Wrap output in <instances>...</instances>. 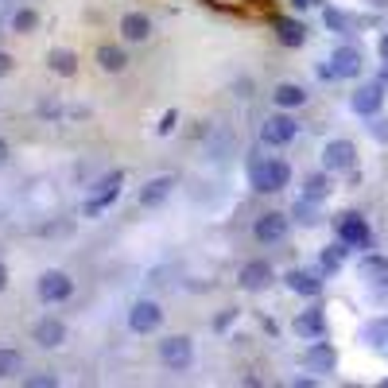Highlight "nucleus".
Returning a JSON list of instances; mask_svg holds the SVG:
<instances>
[{"label":"nucleus","instance_id":"32","mask_svg":"<svg viewBox=\"0 0 388 388\" xmlns=\"http://www.w3.org/2000/svg\"><path fill=\"white\" fill-rule=\"evenodd\" d=\"M8 70H12V58L4 55V51H0V74H8Z\"/></svg>","mask_w":388,"mask_h":388},{"label":"nucleus","instance_id":"30","mask_svg":"<svg viewBox=\"0 0 388 388\" xmlns=\"http://www.w3.org/2000/svg\"><path fill=\"white\" fill-rule=\"evenodd\" d=\"M373 136H377V140H388V121H377V125H373Z\"/></svg>","mask_w":388,"mask_h":388},{"label":"nucleus","instance_id":"24","mask_svg":"<svg viewBox=\"0 0 388 388\" xmlns=\"http://www.w3.org/2000/svg\"><path fill=\"white\" fill-rule=\"evenodd\" d=\"M51 70H55V74H62V78H70L78 70V58L70 55V51H55V55H51Z\"/></svg>","mask_w":388,"mask_h":388},{"label":"nucleus","instance_id":"11","mask_svg":"<svg viewBox=\"0 0 388 388\" xmlns=\"http://www.w3.org/2000/svg\"><path fill=\"white\" fill-rule=\"evenodd\" d=\"M252 233H256V241L276 245V241H283V237H288V218H283V213H264V218H256Z\"/></svg>","mask_w":388,"mask_h":388},{"label":"nucleus","instance_id":"8","mask_svg":"<svg viewBox=\"0 0 388 388\" xmlns=\"http://www.w3.org/2000/svg\"><path fill=\"white\" fill-rule=\"evenodd\" d=\"M121 183H125V175H121V171H113L109 179H101V183H97L94 198L86 202V213H89V218H97V213L105 210V206L116 202V194H121Z\"/></svg>","mask_w":388,"mask_h":388},{"label":"nucleus","instance_id":"5","mask_svg":"<svg viewBox=\"0 0 388 388\" xmlns=\"http://www.w3.org/2000/svg\"><path fill=\"white\" fill-rule=\"evenodd\" d=\"M70 291H74V280H70L67 272L51 268V272H43V276H39V295H43L47 303H62V299H70Z\"/></svg>","mask_w":388,"mask_h":388},{"label":"nucleus","instance_id":"33","mask_svg":"<svg viewBox=\"0 0 388 388\" xmlns=\"http://www.w3.org/2000/svg\"><path fill=\"white\" fill-rule=\"evenodd\" d=\"M4 283H8V268L0 264V291H4Z\"/></svg>","mask_w":388,"mask_h":388},{"label":"nucleus","instance_id":"17","mask_svg":"<svg viewBox=\"0 0 388 388\" xmlns=\"http://www.w3.org/2000/svg\"><path fill=\"white\" fill-rule=\"evenodd\" d=\"M35 342L39 346H62V342H67V326L58 319H39L35 322Z\"/></svg>","mask_w":388,"mask_h":388},{"label":"nucleus","instance_id":"19","mask_svg":"<svg viewBox=\"0 0 388 388\" xmlns=\"http://www.w3.org/2000/svg\"><path fill=\"white\" fill-rule=\"evenodd\" d=\"M276 105L280 109H299L303 101H307V94H303V86H295V82H283V86H276Z\"/></svg>","mask_w":388,"mask_h":388},{"label":"nucleus","instance_id":"12","mask_svg":"<svg viewBox=\"0 0 388 388\" xmlns=\"http://www.w3.org/2000/svg\"><path fill=\"white\" fill-rule=\"evenodd\" d=\"M307 369L310 373H334V365H338V353H334V346H326V342H310V349H307Z\"/></svg>","mask_w":388,"mask_h":388},{"label":"nucleus","instance_id":"27","mask_svg":"<svg viewBox=\"0 0 388 388\" xmlns=\"http://www.w3.org/2000/svg\"><path fill=\"white\" fill-rule=\"evenodd\" d=\"M303 194H307V198H315V202H322V198L330 194V183L322 179V175H315V179H307V191H303Z\"/></svg>","mask_w":388,"mask_h":388},{"label":"nucleus","instance_id":"7","mask_svg":"<svg viewBox=\"0 0 388 388\" xmlns=\"http://www.w3.org/2000/svg\"><path fill=\"white\" fill-rule=\"evenodd\" d=\"M361 70V51L358 47H338L330 55V67H322V78H353Z\"/></svg>","mask_w":388,"mask_h":388},{"label":"nucleus","instance_id":"1","mask_svg":"<svg viewBox=\"0 0 388 388\" xmlns=\"http://www.w3.org/2000/svg\"><path fill=\"white\" fill-rule=\"evenodd\" d=\"M291 183V167L283 164V159H264V164L252 167V186L264 194H276L283 191V186Z\"/></svg>","mask_w":388,"mask_h":388},{"label":"nucleus","instance_id":"21","mask_svg":"<svg viewBox=\"0 0 388 388\" xmlns=\"http://www.w3.org/2000/svg\"><path fill=\"white\" fill-rule=\"evenodd\" d=\"M358 268H361V276L373 280V283H385L388 280V261H385V256H365Z\"/></svg>","mask_w":388,"mask_h":388},{"label":"nucleus","instance_id":"31","mask_svg":"<svg viewBox=\"0 0 388 388\" xmlns=\"http://www.w3.org/2000/svg\"><path fill=\"white\" fill-rule=\"evenodd\" d=\"M28 385H35V388H43V385H55V377H51V373H47V377H28Z\"/></svg>","mask_w":388,"mask_h":388},{"label":"nucleus","instance_id":"25","mask_svg":"<svg viewBox=\"0 0 388 388\" xmlns=\"http://www.w3.org/2000/svg\"><path fill=\"white\" fill-rule=\"evenodd\" d=\"M349 245L342 241V245H330L326 252H322V272H334V268H342V252H346Z\"/></svg>","mask_w":388,"mask_h":388},{"label":"nucleus","instance_id":"6","mask_svg":"<svg viewBox=\"0 0 388 388\" xmlns=\"http://www.w3.org/2000/svg\"><path fill=\"white\" fill-rule=\"evenodd\" d=\"M159 322H164V310H159V303H152V299H140L132 310H128V326H132L136 334H152V330H159Z\"/></svg>","mask_w":388,"mask_h":388},{"label":"nucleus","instance_id":"29","mask_svg":"<svg viewBox=\"0 0 388 388\" xmlns=\"http://www.w3.org/2000/svg\"><path fill=\"white\" fill-rule=\"evenodd\" d=\"M326 24L330 28H338V31H346V16H342V12H326Z\"/></svg>","mask_w":388,"mask_h":388},{"label":"nucleus","instance_id":"34","mask_svg":"<svg viewBox=\"0 0 388 388\" xmlns=\"http://www.w3.org/2000/svg\"><path fill=\"white\" fill-rule=\"evenodd\" d=\"M4 159H8V144H4V140H0V164H4Z\"/></svg>","mask_w":388,"mask_h":388},{"label":"nucleus","instance_id":"35","mask_svg":"<svg viewBox=\"0 0 388 388\" xmlns=\"http://www.w3.org/2000/svg\"><path fill=\"white\" fill-rule=\"evenodd\" d=\"M380 55H385V62H388V35L380 39Z\"/></svg>","mask_w":388,"mask_h":388},{"label":"nucleus","instance_id":"10","mask_svg":"<svg viewBox=\"0 0 388 388\" xmlns=\"http://www.w3.org/2000/svg\"><path fill=\"white\" fill-rule=\"evenodd\" d=\"M291 330H295L303 342H319V338H326V315H322V310H303V315H295Z\"/></svg>","mask_w":388,"mask_h":388},{"label":"nucleus","instance_id":"4","mask_svg":"<svg viewBox=\"0 0 388 388\" xmlns=\"http://www.w3.org/2000/svg\"><path fill=\"white\" fill-rule=\"evenodd\" d=\"M338 237L349 245V249H369V245H373V233H369V225H365L361 213H342Z\"/></svg>","mask_w":388,"mask_h":388},{"label":"nucleus","instance_id":"13","mask_svg":"<svg viewBox=\"0 0 388 388\" xmlns=\"http://www.w3.org/2000/svg\"><path fill=\"white\" fill-rule=\"evenodd\" d=\"M380 101H385V86H380V82H369V86H361L358 94H353V113L373 116L380 109Z\"/></svg>","mask_w":388,"mask_h":388},{"label":"nucleus","instance_id":"9","mask_svg":"<svg viewBox=\"0 0 388 388\" xmlns=\"http://www.w3.org/2000/svg\"><path fill=\"white\" fill-rule=\"evenodd\" d=\"M353 159H358V148L349 144V140H330V144L322 148V167H326V171H349Z\"/></svg>","mask_w":388,"mask_h":388},{"label":"nucleus","instance_id":"22","mask_svg":"<svg viewBox=\"0 0 388 388\" xmlns=\"http://www.w3.org/2000/svg\"><path fill=\"white\" fill-rule=\"evenodd\" d=\"M19 365H24V358H19L16 349H4L0 346V380H8L19 373Z\"/></svg>","mask_w":388,"mask_h":388},{"label":"nucleus","instance_id":"2","mask_svg":"<svg viewBox=\"0 0 388 388\" xmlns=\"http://www.w3.org/2000/svg\"><path fill=\"white\" fill-rule=\"evenodd\" d=\"M159 361H164L167 369H175V373L191 369V361H194V342L183 338V334H175V338H164V342H159Z\"/></svg>","mask_w":388,"mask_h":388},{"label":"nucleus","instance_id":"18","mask_svg":"<svg viewBox=\"0 0 388 388\" xmlns=\"http://www.w3.org/2000/svg\"><path fill=\"white\" fill-rule=\"evenodd\" d=\"M171 186H175V179L171 175H159V179H152V183L140 191V206H159L171 194Z\"/></svg>","mask_w":388,"mask_h":388},{"label":"nucleus","instance_id":"23","mask_svg":"<svg viewBox=\"0 0 388 388\" xmlns=\"http://www.w3.org/2000/svg\"><path fill=\"white\" fill-rule=\"evenodd\" d=\"M97 62H101L105 70H125L128 58H125V51H121V47H101V51H97Z\"/></svg>","mask_w":388,"mask_h":388},{"label":"nucleus","instance_id":"36","mask_svg":"<svg viewBox=\"0 0 388 388\" xmlns=\"http://www.w3.org/2000/svg\"><path fill=\"white\" fill-rule=\"evenodd\" d=\"M385 82H388V70H385Z\"/></svg>","mask_w":388,"mask_h":388},{"label":"nucleus","instance_id":"3","mask_svg":"<svg viewBox=\"0 0 388 388\" xmlns=\"http://www.w3.org/2000/svg\"><path fill=\"white\" fill-rule=\"evenodd\" d=\"M295 132H299V125H295V116H288V113H276V116H268V121L261 125V140L268 148L291 144V140H295Z\"/></svg>","mask_w":388,"mask_h":388},{"label":"nucleus","instance_id":"16","mask_svg":"<svg viewBox=\"0 0 388 388\" xmlns=\"http://www.w3.org/2000/svg\"><path fill=\"white\" fill-rule=\"evenodd\" d=\"M121 35H125L128 43H144V39L152 35V19L140 16V12H128V16L121 19Z\"/></svg>","mask_w":388,"mask_h":388},{"label":"nucleus","instance_id":"28","mask_svg":"<svg viewBox=\"0 0 388 388\" xmlns=\"http://www.w3.org/2000/svg\"><path fill=\"white\" fill-rule=\"evenodd\" d=\"M35 24H39V16H35V12H28V8L12 16V28H16V31H31Z\"/></svg>","mask_w":388,"mask_h":388},{"label":"nucleus","instance_id":"15","mask_svg":"<svg viewBox=\"0 0 388 388\" xmlns=\"http://www.w3.org/2000/svg\"><path fill=\"white\" fill-rule=\"evenodd\" d=\"M283 283H288L291 291H299V295H307V299H315L322 291V280L315 276V272H303V268H291L288 276H283Z\"/></svg>","mask_w":388,"mask_h":388},{"label":"nucleus","instance_id":"14","mask_svg":"<svg viewBox=\"0 0 388 388\" xmlns=\"http://www.w3.org/2000/svg\"><path fill=\"white\" fill-rule=\"evenodd\" d=\"M272 283V264H264V261H249L241 268V288L245 291H264Z\"/></svg>","mask_w":388,"mask_h":388},{"label":"nucleus","instance_id":"20","mask_svg":"<svg viewBox=\"0 0 388 388\" xmlns=\"http://www.w3.org/2000/svg\"><path fill=\"white\" fill-rule=\"evenodd\" d=\"M276 31H280V43H283V47H299L303 39H307V31H303L299 19H280V24H276Z\"/></svg>","mask_w":388,"mask_h":388},{"label":"nucleus","instance_id":"26","mask_svg":"<svg viewBox=\"0 0 388 388\" xmlns=\"http://www.w3.org/2000/svg\"><path fill=\"white\" fill-rule=\"evenodd\" d=\"M365 342H373V346H380V342H388V319H377L365 326Z\"/></svg>","mask_w":388,"mask_h":388}]
</instances>
